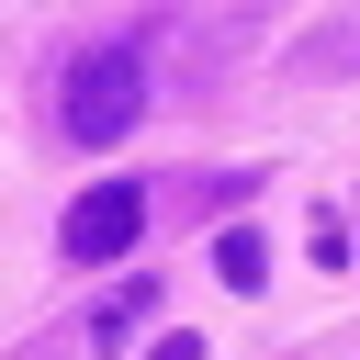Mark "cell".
<instances>
[{
	"label": "cell",
	"instance_id": "cell-3",
	"mask_svg": "<svg viewBox=\"0 0 360 360\" xmlns=\"http://www.w3.org/2000/svg\"><path fill=\"white\" fill-rule=\"evenodd\" d=\"M292 68H304V79H360V0L326 11L315 34H292Z\"/></svg>",
	"mask_w": 360,
	"mask_h": 360
},
{
	"label": "cell",
	"instance_id": "cell-5",
	"mask_svg": "<svg viewBox=\"0 0 360 360\" xmlns=\"http://www.w3.org/2000/svg\"><path fill=\"white\" fill-rule=\"evenodd\" d=\"M135 315H158V281H146V270H135V281L90 315V349H124V338H135Z\"/></svg>",
	"mask_w": 360,
	"mask_h": 360
},
{
	"label": "cell",
	"instance_id": "cell-1",
	"mask_svg": "<svg viewBox=\"0 0 360 360\" xmlns=\"http://www.w3.org/2000/svg\"><path fill=\"white\" fill-rule=\"evenodd\" d=\"M135 112H146V56H135V45H79L68 79H56V124H68L79 146H124Z\"/></svg>",
	"mask_w": 360,
	"mask_h": 360
},
{
	"label": "cell",
	"instance_id": "cell-2",
	"mask_svg": "<svg viewBox=\"0 0 360 360\" xmlns=\"http://www.w3.org/2000/svg\"><path fill=\"white\" fill-rule=\"evenodd\" d=\"M135 236H146V191H135V180H90V191H79L68 214H56V248H68L79 270H101V259H124Z\"/></svg>",
	"mask_w": 360,
	"mask_h": 360
},
{
	"label": "cell",
	"instance_id": "cell-6",
	"mask_svg": "<svg viewBox=\"0 0 360 360\" xmlns=\"http://www.w3.org/2000/svg\"><path fill=\"white\" fill-rule=\"evenodd\" d=\"M146 360H202V338H180V326H169V338H158Z\"/></svg>",
	"mask_w": 360,
	"mask_h": 360
},
{
	"label": "cell",
	"instance_id": "cell-4",
	"mask_svg": "<svg viewBox=\"0 0 360 360\" xmlns=\"http://www.w3.org/2000/svg\"><path fill=\"white\" fill-rule=\"evenodd\" d=\"M214 281H225V292H259V281H270V248H259L248 225H225V236H214Z\"/></svg>",
	"mask_w": 360,
	"mask_h": 360
}]
</instances>
